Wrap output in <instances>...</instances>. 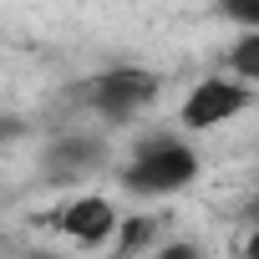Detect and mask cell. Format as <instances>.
I'll return each mask as SVG.
<instances>
[{
	"instance_id": "cell-5",
	"label": "cell",
	"mask_w": 259,
	"mask_h": 259,
	"mask_svg": "<svg viewBox=\"0 0 259 259\" xmlns=\"http://www.w3.org/2000/svg\"><path fill=\"white\" fill-rule=\"evenodd\" d=\"M97 163H102V143L87 138V133L56 138V143L41 153V173H46V183H76V178L92 173Z\"/></svg>"
},
{
	"instance_id": "cell-1",
	"label": "cell",
	"mask_w": 259,
	"mask_h": 259,
	"mask_svg": "<svg viewBox=\"0 0 259 259\" xmlns=\"http://www.w3.org/2000/svg\"><path fill=\"white\" fill-rule=\"evenodd\" d=\"M198 178V153L178 138H143L133 148V163L122 168V188L138 198H158V193H178Z\"/></svg>"
},
{
	"instance_id": "cell-6",
	"label": "cell",
	"mask_w": 259,
	"mask_h": 259,
	"mask_svg": "<svg viewBox=\"0 0 259 259\" xmlns=\"http://www.w3.org/2000/svg\"><path fill=\"white\" fill-rule=\"evenodd\" d=\"M229 71L239 81H259V31H244L229 51Z\"/></svg>"
},
{
	"instance_id": "cell-3",
	"label": "cell",
	"mask_w": 259,
	"mask_h": 259,
	"mask_svg": "<svg viewBox=\"0 0 259 259\" xmlns=\"http://www.w3.org/2000/svg\"><path fill=\"white\" fill-rule=\"evenodd\" d=\"M249 107V81H239V76H208V81H198L193 92H188V102H183V127H193V133H203V127H219V122H229V117H239Z\"/></svg>"
},
{
	"instance_id": "cell-10",
	"label": "cell",
	"mask_w": 259,
	"mask_h": 259,
	"mask_svg": "<svg viewBox=\"0 0 259 259\" xmlns=\"http://www.w3.org/2000/svg\"><path fill=\"white\" fill-rule=\"evenodd\" d=\"M239 249H244V259H259V224H254V229H249V239H244V244H239Z\"/></svg>"
},
{
	"instance_id": "cell-2",
	"label": "cell",
	"mask_w": 259,
	"mask_h": 259,
	"mask_svg": "<svg viewBox=\"0 0 259 259\" xmlns=\"http://www.w3.org/2000/svg\"><path fill=\"white\" fill-rule=\"evenodd\" d=\"M76 92H81V102H87L92 112H102L107 122H133V117L158 97V81H153L148 71H138V66H112V71H97L92 81H81Z\"/></svg>"
},
{
	"instance_id": "cell-9",
	"label": "cell",
	"mask_w": 259,
	"mask_h": 259,
	"mask_svg": "<svg viewBox=\"0 0 259 259\" xmlns=\"http://www.w3.org/2000/svg\"><path fill=\"white\" fill-rule=\"evenodd\" d=\"M153 259H203V249H198V244H183V239H178V244H163V249H158Z\"/></svg>"
},
{
	"instance_id": "cell-7",
	"label": "cell",
	"mask_w": 259,
	"mask_h": 259,
	"mask_svg": "<svg viewBox=\"0 0 259 259\" xmlns=\"http://www.w3.org/2000/svg\"><path fill=\"white\" fill-rule=\"evenodd\" d=\"M153 229H158L153 219H127V224H122V234H117L112 259H133L138 249H148V244H153Z\"/></svg>"
},
{
	"instance_id": "cell-11",
	"label": "cell",
	"mask_w": 259,
	"mask_h": 259,
	"mask_svg": "<svg viewBox=\"0 0 259 259\" xmlns=\"http://www.w3.org/2000/svg\"><path fill=\"white\" fill-rule=\"evenodd\" d=\"M244 219H249V224H259V193H254V198L244 203Z\"/></svg>"
},
{
	"instance_id": "cell-12",
	"label": "cell",
	"mask_w": 259,
	"mask_h": 259,
	"mask_svg": "<svg viewBox=\"0 0 259 259\" xmlns=\"http://www.w3.org/2000/svg\"><path fill=\"white\" fill-rule=\"evenodd\" d=\"M31 259H56V254H41V249H36V254H31Z\"/></svg>"
},
{
	"instance_id": "cell-8",
	"label": "cell",
	"mask_w": 259,
	"mask_h": 259,
	"mask_svg": "<svg viewBox=\"0 0 259 259\" xmlns=\"http://www.w3.org/2000/svg\"><path fill=\"white\" fill-rule=\"evenodd\" d=\"M219 16L244 31H259V0H219Z\"/></svg>"
},
{
	"instance_id": "cell-4",
	"label": "cell",
	"mask_w": 259,
	"mask_h": 259,
	"mask_svg": "<svg viewBox=\"0 0 259 259\" xmlns=\"http://www.w3.org/2000/svg\"><path fill=\"white\" fill-rule=\"evenodd\" d=\"M56 229H61L66 239H76L81 249H97V244H107V239L117 234V208H112L107 198H97V193H81V198H71V203L56 213Z\"/></svg>"
}]
</instances>
